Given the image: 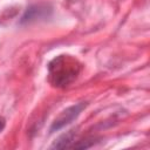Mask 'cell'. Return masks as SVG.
Instances as JSON below:
<instances>
[{"label":"cell","mask_w":150,"mask_h":150,"mask_svg":"<svg viewBox=\"0 0 150 150\" xmlns=\"http://www.w3.org/2000/svg\"><path fill=\"white\" fill-rule=\"evenodd\" d=\"M81 71V63L70 55H60L48 64V80L52 86L64 88L71 84Z\"/></svg>","instance_id":"obj_1"},{"label":"cell","mask_w":150,"mask_h":150,"mask_svg":"<svg viewBox=\"0 0 150 150\" xmlns=\"http://www.w3.org/2000/svg\"><path fill=\"white\" fill-rule=\"evenodd\" d=\"M86 104L84 103H80V104H75V105H71L69 108H67L66 110H63L56 118L55 121L53 122V125L50 128L52 131H55V130H59L61 129L62 127L67 125L68 123H70L74 118L77 117V115L81 112V110L83 109Z\"/></svg>","instance_id":"obj_2"},{"label":"cell","mask_w":150,"mask_h":150,"mask_svg":"<svg viewBox=\"0 0 150 150\" xmlns=\"http://www.w3.org/2000/svg\"><path fill=\"white\" fill-rule=\"evenodd\" d=\"M4 127H5V120L0 116V131L4 129Z\"/></svg>","instance_id":"obj_3"}]
</instances>
